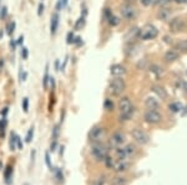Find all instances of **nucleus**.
<instances>
[{"label":"nucleus","instance_id":"nucleus-30","mask_svg":"<svg viewBox=\"0 0 187 185\" xmlns=\"http://www.w3.org/2000/svg\"><path fill=\"white\" fill-rule=\"evenodd\" d=\"M74 40H75L74 32H72V31H70V32L68 34V37H66V42H68L69 45H71V44H74Z\"/></svg>","mask_w":187,"mask_h":185},{"label":"nucleus","instance_id":"nucleus-42","mask_svg":"<svg viewBox=\"0 0 187 185\" xmlns=\"http://www.w3.org/2000/svg\"><path fill=\"white\" fill-rule=\"evenodd\" d=\"M43 11H44V5H43V4H39V10H37V14H39V15H41V14H43Z\"/></svg>","mask_w":187,"mask_h":185},{"label":"nucleus","instance_id":"nucleus-36","mask_svg":"<svg viewBox=\"0 0 187 185\" xmlns=\"http://www.w3.org/2000/svg\"><path fill=\"white\" fill-rule=\"evenodd\" d=\"M6 119L5 118H3L2 121H0V132H4V129H5V127H6Z\"/></svg>","mask_w":187,"mask_h":185},{"label":"nucleus","instance_id":"nucleus-55","mask_svg":"<svg viewBox=\"0 0 187 185\" xmlns=\"http://www.w3.org/2000/svg\"><path fill=\"white\" fill-rule=\"evenodd\" d=\"M127 2H132V0H127Z\"/></svg>","mask_w":187,"mask_h":185},{"label":"nucleus","instance_id":"nucleus-34","mask_svg":"<svg viewBox=\"0 0 187 185\" xmlns=\"http://www.w3.org/2000/svg\"><path fill=\"white\" fill-rule=\"evenodd\" d=\"M151 72H153V73H156V75H160L162 72V70L158 67V66H156V65H152L151 66Z\"/></svg>","mask_w":187,"mask_h":185},{"label":"nucleus","instance_id":"nucleus-17","mask_svg":"<svg viewBox=\"0 0 187 185\" xmlns=\"http://www.w3.org/2000/svg\"><path fill=\"white\" fill-rule=\"evenodd\" d=\"M151 89H152V92H155V93H156L160 98H166V97H167L166 91H165L162 87H160V86H153Z\"/></svg>","mask_w":187,"mask_h":185},{"label":"nucleus","instance_id":"nucleus-50","mask_svg":"<svg viewBox=\"0 0 187 185\" xmlns=\"http://www.w3.org/2000/svg\"><path fill=\"white\" fill-rule=\"evenodd\" d=\"M6 113H8V108H4V111H2V114H3V116H5Z\"/></svg>","mask_w":187,"mask_h":185},{"label":"nucleus","instance_id":"nucleus-23","mask_svg":"<svg viewBox=\"0 0 187 185\" xmlns=\"http://www.w3.org/2000/svg\"><path fill=\"white\" fill-rule=\"evenodd\" d=\"M177 50H180V51H187V40H182V41H180L178 44H177Z\"/></svg>","mask_w":187,"mask_h":185},{"label":"nucleus","instance_id":"nucleus-4","mask_svg":"<svg viewBox=\"0 0 187 185\" xmlns=\"http://www.w3.org/2000/svg\"><path fill=\"white\" fill-rule=\"evenodd\" d=\"M157 35H158V30L151 24L145 25L140 30V34H139V36L142 39V40H152V39L157 37Z\"/></svg>","mask_w":187,"mask_h":185},{"label":"nucleus","instance_id":"nucleus-29","mask_svg":"<svg viewBox=\"0 0 187 185\" xmlns=\"http://www.w3.org/2000/svg\"><path fill=\"white\" fill-rule=\"evenodd\" d=\"M15 142H16V136L11 133V137H10V149L11 150L15 149Z\"/></svg>","mask_w":187,"mask_h":185},{"label":"nucleus","instance_id":"nucleus-49","mask_svg":"<svg viewBox=\"0 0 187 185\" xmlns=\"http://www.w3.org/2000/svg\"><path fill=\"white\" fill-rule=\"evenodd\" d=\"M23 41H24V36H20V37H19V40H18V44H21Z\"/></svg>","mask_w":187,"mask_h":185},{"label":"nucleus","instance_id":"nucleus-6","mask_svg":"<svg viewBox=\"0 0 187 185\" xmlns=\"http://www.w3.org/2000/svg\"><path fill=\"white\" fill-rule=\"evenodd\" d=\"M105 129L102 127H94L90 132H89V139L94 143H99L104 139L105 137Z\"/></svg>","mask_w":187,"mask_h":185},{"label":"nucleus","instance_id":"nucleus-1","mask_svg":"<svg viewBox=\"0 0 187 185\" xmlns=\"http://www.w3.org/2000/svg\"><path fill=\"white\" fill-rule=\"evenodd\" d=\"M118 107H120V121L130 119L131 116L133 114V111H135L127 97H124L121 101H120Z\"/></svg>","mask_w":187,"mask_h":185},{"label":"nucleus","instance_id":"nucleus-46","mask_svg":"<svg viewBox=\"0 0 187 185\" xmlns=\"http://www.w3.org/2000/svg\"><path fill=\"white\" fill-rule=\"evenodd\" d=\"M61 8H62V3H61V0H59V2H58V5H56V9H58V10H61Z\"/></svg>","mask_w":187,"mask_h":185},{"label":"nucleus","instance_id":"nucleus-12","mask_svg":"<svg viewBox=\"0 0 187 185\" xmlns=\"http://www.w3.org/2000/svg\"><path fill=\"white\" fill-rule=\"evenodd\" d=\"M110 72H111V75H114L116 77H120V76H124L126 73V69L121 65H114V66H111Z\"/></svg>","mask_w":187,"mask_h":185},{"label":"nucleus","instance_id":"nucleus-20","mask_svg":"<svg viewBox=\"0 0 187 185\" xmlns=\"http://www.w3.org/2000/svg\"><path fill=\"white\" fill-rule=\"evenodd\" d=\"M168 16H170V11H168V9H161V10H160V12H158V18H160V19L166 20Z\"/></svg>","mask_w":187,"mask_h":185},{"label":"nucleus","instance_id":"nucleus-16","mask_svg":"<svg viewBox=\"0 0 187 185\" xmlns=\"http://www.w3.org/2000/svg\"><path fill=\"white\" fill-rule=\"evenodd\" d=\"M139 34H140V30H139L137 28H132V29H130V30L127 31V34L125 35V40H126V41H132V40H135V39L139 36Z\"/></svg>","mask_w":187,"mask_h":185},{"label":"nucleus","instance_id":"nucleus-13","mask_svg":"<svg viewBox=\"0 0 187 185\" xmlns=\"http://www.w3.org/2000/svg\"><path fill=\"white\" fill-rule=\"evenodd\" d=\"M58 26H59V15H58V12H55V14H52V16H51V22H50V31H51V35H55V34H56Z\"/></svg>","mask_w":187,"mask_h":185},{"label":"nucleus","instance_id":"nucleus-37","mask_svg":"<svg viewBox=\"0 0 187 185\" xmlns=\"http://www.w3.org/2000/svg\"><path fill=\"white\" fill-rule=\"evenodd\" d=\"M28 55H29L28 49H26V47H23V50H21V56H23V59L26 60V59H28Z\"/></svg>","mask_w":187,"mask_h":185},{"label":"nucleus","instance_id":"nucleus-54","mask_svg":"<svg viewBox=\"0 0 187 185\" xmlns=\"http://www.w3.org/2000/svg\"><path fill=\"white\" fill-rule=\"evenodd\" d=\"M183 3H187V0H183Z\"/></svg>","mask_w":187,"mask_h":185},{"label":"nucleus","instance_id":"nucleus-31","mask_svg":"<svg viewBox=\"0 0 187 185\" xmlns=\"http://www.w3.org/2000/svg\"><path fill=\"white\" fill-rule=\"evenodd\" d=\"M59 133H60V129H59V126H55L54 129H52V139L56 140L58 137H59Z\"/></svg>","mask_w":187,"mask_h":185},{"label":"nucleus","instance_id":"nucleus-25","mask_svg":"<svg viewBox=\"0 0 187 185\" xmlns=\"http://www.w3.org/2000/svg\"><path fill=\"white\" fill-rule=\"evenodd\" d=\"M104 107H105V109H108V111H112L114 109V102L110 101V99H106L105 103H104Z\"/></svg>","mask_w":187,"mask_h":185},{"label":"nucleus","instance_id":"nucleus-40","mask_svg":"<svg viewBox=\"0 0 187 185\" xmlns=\"http://www.w3.org/2000/svg\"><path fill=\"white\" fill-rule=\"evenodd\" d=\"M170 2H171V0H156V4H158V5H166Z\"/></svg>","mask_w":187,"mask_h":185},{"label":"nucleus","instance_id":"nucleus-51","mask_svg":"<svg viewBox=\"0 0 187 185\" xmlns=\"http://www.w3.org/2000/svg\"><path fill=\"white\" fill-rule=\"evenodd\" d=\"M55 67H56V70H59V61H56V63H55Z\"/></svg>","mask_w":187,"mask_h":185},{"label":"nucleus","instance_id":"nucleus-53","mask_svg":"<svg viewBox=\"0 0 187 185\" xmlns=\"http://www.w3.org/2000/svg\"><path fill=\"white\" fill-rule=\"evenodd\" d=\"M3 36V31H0V37H2Z\"/></svg>","mask_w":187,"mask_h":185},{"label":"nucleus","instance_id":"nucleus-11","mask_svg":"<svg viewBox=\"0 0 187 185\" xmlns=\"http://www.w3.org/2000/svg\"><path fill=\"white\" fill-rule=\"evenodd\" d=\"M129 166H130V163L129 162H126V160H118L117 163L115 162L112 169L116 170L117 173H122V171H126L129 169Z\"/></svg>","mask_w":187,"mask_h":185},{"label":"nucleus","instance_id":"nucleus-24","mask_svg":"<svg viewBox=\"0 0 187 185\" xmlns=\"http://www.w3.org/2000/svg\"><path fill=\"white\" fill-rule=\"evenodd\" d=\"M49 65H46V70H45V75H44V80H43V85L45 88H48V81H49Z\"/></svg>","mask_w":187,"mask_h":185},{"label":"nucleus","instance_id":"nucleus-44","mask_svg":"<svg viewBox=\"0 0 187 185\" xmlns=\"http://www.w3.org/2000/svg\"><path fill=\"white\" fill-rule=\"evenodd\" d=\"M74 44H77V45H80V44H81V37H75Z\"/></svg>","mask_w":187,"mask_h":185},{"label":"nucleus","instance_id":"nucleus-45","mask_svg":"<svg viewBox=\"0 0 187 185\" xmlns=\"http://www.w3.org/2000/svg\"><path fill=\"white\" fill-rule=\"evenodd\" d=\"M50 148H51V150H55V148H56V140H54V142L51 143V147Z\"/></svg>","mask_w":187,"mask_h":185},{"label":"nucleus","instance_id":"nucleus-41","mask_svg":"<svg viewBox=\"0 0 187 185\" xmlns=\"http://www.w3.org/2000/svg\"><path fill=\"white\" fill-rule=\"evenodd\" d=\"M45 162H46L48 166H49V168H51V163H50V155H49V153H46V154H45Z\"/></svg>","mask_w":187,"mask_h":185},{"label":"nucleus","instance_id":"nucleus-48","mask_svg":"<svg viewBox=\"0 0 187 185\" xmlns=\"http://www.w3.org/2000/svg\"><path fill=\"white\" fill-rule=\"evenodd\" d=\"M61 3H62V8H65L68 5V0H61Z\"/></svg>","mask_w":187,"mask_h":185},{"label":"nucleus","instance_id":"nucleus-22","mask_svg":"<svg viewBox=\"0 0 187 185\" xmlns=\"http://www.w3.org/2000/svg\"><path fill=\"white\" fill-rule=\"evenodd\" d=\"M124 150H125L126 155L130 156V155H132L133 153H135V147H133V145H131V144H129V145H126V147L124 148Z\"/></svg>","mask_w":187,"mask_h":185},{"label":"nucleus","instance_id":"nucleus-18","mask_svg":"<svg viewBox=\"0 0 187 185\" xmlns=\"http://www.w3.org/2000/svg\"><path fill=\"white\" fill-rule=\"evenodd\" d=\"M112 185H127V179L125 177H116L112 180Z\"/></svg>","mask_w":187,"mask_h":185},{"label":"nucleus","instance_id":"nucleus-2","mask_svg":"<svg viewBox=\"0 0 187 185\" xmlns=\"http://www.w3.org/2000/svg\"><path fill=\"white\" fill-rule=\"evenodd\" d=\"M125 88H126V83L122 78H120V77L114 78V80L110 82V86H109L110 93H112L114 96H120L125 91Z\"/></svg>","mask_w":187,"mask_h":185},{"label":"nucleus","instance_id":"nucleus-21","mask_svg":"<svg viewBox=\"0 0 187 185\" xmlns=\"http://www.w3.org/2000/svg\"><path fill=\"white\" fill-rule=\"evenodd\" d=\"M55 179H56V181L59 183V184H61L62 181H64V175H62V171L60 170V169H55Z\"/></svg>","mask_w":187,"mask_h":185},{"label":"nucleus","instance_id":"nucleus-33","mask_svg":"<svg viewBox=\"0 0 187 185\" xmlns=\"http://www.w3.org/2000/svg\"><path fill=\"white\" fill-rule=\"evenodd\" d=\"M14 29H15V22L14 21L9 22V25H8V34L11 35L12 32H14Z\"/></svg>","mask_w":187,"mask_h":185},{"label":"nucleus","instance_id":"nucleus-8","mask_svg":"<svg viewBox=\"0 0 187 185\" xmlns=\"http://www.w3.org/2000/svg\"><path fill=\"white\" fill-rule=\"evenodd\" d=\"M131 136H132L133 139H135L137 143H140V144H146V143H149V140H150L149 136L146 134L142 129H139V128L132 129L131 130Z\"/></svg>","mask_w":187,"mask_h":185},{"label":"nucleus","instance_id":"nucleus-27","mask_svg":"<svg viewBox=\"0 0 187 185\" xmlns=\"http://www.w3.org/2000/svg\"><path fill=\"white\" fill-rule=\"evenodd\" d=\"M170 109H171V112H178L181 109V104L180 103H172V104H170Z\"/></svg>","mask_w":187,"mask_h":185},{"label":"nucleus","instance_id":"nucleus-56","mask_svg":"<svg viewBox=\"0 0 187 185\" xmlns=\"http://www.w3.org/2000/svg\"><path fill=\"white\" fill-rule=\"evenodd\" d=\"M26 185H28V184H26Z\"/></svg>","mask_w":187,"mask_h":185},{"label":"nucleus","instance_id":"nucleus-3","mask_svg":"<svg viewBox=\"0 0 187 185\" xmlns=\"http://www.w3.org/2000/svg\"><path fill=\"white\" fill-rule=\"evenodd\" d=\"M91 154L95 156L97 160H105L106 156H109V149L106 148L104 144H101L99 142V143H95V144L92 145Z\"/></svg>","mask_w":187,"mask_h":185},{"label":"nucleus","instance_id":"nucleus-52","mask_svg":"<svg viewBox=\"0 0 187 185\" xmlns=\"http://www.w3.org/2000/svg\"><path fill=\"white\" fill-rule=\"evenodd\" d=\"M10 45H11V47H12V49H14V46H15V42H12V41H11V42H10Z\"/></svg>","mask_w":187,"mask_h":185},{"label":"nucleus","instance_id":"nucleus-10","mask_svg":"<svg viewBox=\"0 0 187 185\" xmlns=\"http://www.w3.org/2000/svg\"><path fill=\"white\" fill-rule=\"evenodd\" d=\"M125 142V134L121 133V132H116V133L112 134L111 139H110V145H112V147L117 148L120 147L122 143Z\"/></svg>","mask_w":187,"mask_h":185},{"label":"nucleus","instance_id":"nucleus-9","mask_svg":"<svg viewBox=\"0 0 187 185\" xmlns=\"http://www.w3.org/2000/svg\"><path fill=\"white\" fill-rule=\"evenodd\" d=\"M185 28H186V21L183 19H181V18H176V19H173L170 22V29L173 32L182 31V30H185Z\"/></svg>","mask_w":187,"mask_h":185},{"label":"nucleus","instance_id":"nucleus-7","mask_svg":"<svg viewBox=\"0 0 187 185\" xmlns=\"http://www.w3.org/2000/svg\"><path fill=\"white\" fill-rule=\"evenodd\" d=\"M120 12H121V15L124 19L126 20H132L135 19L137 16V10L135 6H132L130 4H125L121 6V10H120Z\"/></svg>","mask_w":187,"mask_h":185},{"label":"nucleus","instance_id":"nucleus-47","mask_svg":"<svg viewBox=\"0 0 187 185\" xmlns=\"http://www.w3.org/2000/svg\"><path fill=\"white\" fill-rule=\"evenodd\" d=\"M5 15H6V8H3L2 9V18H5Z\"/></svg>","mask_w":187,"mask_h":185},{"label":"nucleus","instance_id":"nucleus-26","mask_svg":"<svg viewBox=\"0 0 187 185\" xmlns=\"http://www.w3.org/2000/svg\"><path fill=\"white\" fill-rule=\"evenodd\" d=\"M11 174H12V168L9 165V166L5 169V173H4V177H5V179H6L8 183H9V179H10V177H11Z\"/></svg>","mask_w":187,"mask_h":185},{"label":"nucleus","instance_id":"nucleus-38","mask_svg":"<svg viewBox=\"0 0 187 185\" xmlns=\"http://www.w3.org/2000/svg\"><path fill=\"white\" fill-rule=\"evenodd\" d=\"M104 183H105V178L102 177V178H97L95 183H94V185H104Z\"/></svg>","mask_w":187,"mask_h":185},{"label":"nucleus","instance_id":"nucleus-19","mask_svg":"<svg viewBox=\"0 0 187 185\" xmlns=\"http://www.w3.org/2000/svg\"><path fill=\"white\" fill-rule=\"evenodd\" d=\"M85 25V16H81L75 22V30H81Z\"/></svg>","mask_w":187,"mask_h":185},{"label":"nucleus","instance_id":"nucleus-5","mask_svg":"<svg viewBox=\"0 0 187 185\" xmlns=\"http://www.w3.org/2000/svg\"><path fill=\"white\" fill-rule=\"evenodd\" d=\"M143 119H145V122H147L150 124H157V123L161 122L162 117H161V114H160L156 109H149V111L145 112Z\"/></svg>","mask_w":187,"mask_h":185},{"label":"nucleus","instance_id":"nucleus-39","mask_svg":"<svg viewBox=\"0 0 187 185\" xmlns=\"http://www.w3.org/2000/svg\"><path fill=\"white\" fill-rule=\"evenodd\" d=\"M140 2H141V4H142L143 6H149V5L152 4L153 0H140Z\"/></svg>","mask_w":187,"mask_h":185},{"label":"nucleus","instance_id":"nucleus-28","mask_svg":"<svg viewBox=\"0 0 187 185\" xmlns=\"http://www.w3.org/2000/svg\"><path fill=\"white\" fill-rule=\"evenodd\" d=\"M33 136H34V128L31 127V128L29 129V132H28V134H26V138H25L26 143H30V142H31V139H33Z\"/></svg>","mask_w":187,"mask_h":185},{"label":"nucleus","instance_id":"nucleus-14","mask_svg":"<svg viewBox=\"0 0 187 185\" xmlns=\"http://www.w3.org/2000/svg\"><path fill=\"white\" fill-rule=\"evenodd\" d=\"M145 104H146V107H147L149 109H157L160 107V102L153 97H147L146 98Z\"/></svg>","mask_w":187,"mask_h":185},{"label":"nucleus","instance_id":"nucleus-43","mask_svg":"<svg viewBox=\"0 0 187 185\" xmlns=\"http://www.w3.org/2000/svg\"><path fill=\"white\" fill-rule=\"evenodd\" d=\"M16 143H18V148L19 149H21L23 148V143H21V140H20V138L16 136Z\"/></svg>","mask_w":187,"mask_h":185},{"label":"nucleus","instance_id":"nucleus-35","mask_svg":"<svg viewBox=\"0 0 187 185\" xmlns=\"http://www.w3.org/2000/svg\"><path fill=\"white\" fill-rule=\"evenodd\" d=\"M109 22H110L111 25H117V24H118V20H117V18H115L114 15H110V16H109Z\"/></svg>","mask_w":187,"mask_h":185},{"label":"nucleus","instance_id":"nucleus-32","mask_svg":"<svg viewBox=\"0 0 187 185\" xmlns=\"http://www.w3.org/2000/svg\"><path fill=\"white\" fill-rule=\"evenodd\" d=\"M23 109L25 113L29 111V98H26V97L23 99Z\"/></svg>","mask_w":187,"mask_h":185},{"label":"nucleus","instance_id":"nucleus-15","mask_svg":"<svg viewBox=\"0 0 187 185\" xmlns=\"http://www.w3.org/2000/svg\"><path fill=\"white\" fill-rule=\"evenodd\" d=\"M178 56L180 55L176 50H168L165 54V60H166V62H173L178 59Z\"/></svg>","mask_w":187,"mask_h":185}]
</instances>
